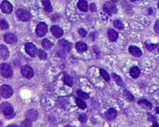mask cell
Here are the masks:
<instances>
[{"instance_id":"d4e9b609","label":"cell","mask_w":159,"mask_h":127,"mask_svg":"<svg viewBox=\"0 0 159 127\" xmlns=\"http://www.w3.org/2000/svg\"><path fill=\"white\" fill-rule=\"evenodd\" d=\"M124 96L128 101L134 102L135 101V98L132 94L127 90H125L123 92Z\"/></svg>"},{"instance_id":"4fadbf2b","label":"cell","mask_w":159,"mask_h":127,"mask_svg":"<svg viewBox=\"0 0 159 127\" xmlns=\"http://www.w3.org/2000/svg\"><path fill=\"white\" fill-rule=\"evenodd\" d=\"M39 114L38 112L35 109H31L29 110L26 113V118L31 121H36V120L38 118Z\"/></svg>"},{"instance_id":"8992f818","label":"cell","mask_w":159,"mask_h":127,"mask_svg":"<svg viewBox=\"0 0 159 127\" xmlns=\"http://www.w3.org/2000/svg\"><path fill=\"white\" fill-rule=\"evenodd\" d=\"M48 31V28L45 22H40L36 28V33L37 36L43 37L45 36Z\"/></svg>"},{"instance_id":"603a6c76","label":"cell","mask_w":159,"mask_h":127,"mask_svg":"<svg viewBox=\"0 0 159 127\" xmlns=\"http://www.w3.org/2000/svg\"><path fill=\"white\" fill-rule=\"evenodd\" d=\"M111 76H112V78L114 79L115 82H116V83L118 86H122V87H124L125 86L124 83V82H123L122 79L116 73H112L111 74Z\"/></svg>"},{"instance_id":"8fae6325","label":"cell","mask_w":159,"mask_h":127,"mask_svg":"<svg viewBox=\"0 0 159 127\" xmlns=\"http://www.w3.org/2000/svg\"><path fill=\"white\" fill-rule=\"evenodd\" d=\"M4 40L5 42H6L8 44L13 45L17 43L18 41L17 37H16L15 34L12 33H6L4 36Z\"/></svg>"},{"instance_id":"ba28073f","label":"cell","mask_w":159,"mask_h":127,"mask_svg":"<svg viewBox=\"0 0 159 127\" xmlns=\"http://www.w3.org/2000/svg\"><path fill=\"white\" fill-rule=\"evenodd\" d=\"M21 74L25 78L31 79L33 76V69L28 65H25L21 68Z\"/></svg>"},{"instance_id":"e575fe53","label":"cell","mask_w":159,"mask_h":127,"mask_svg":"<svg viewBox=\"0 0 159 127\" xmlns=\"http://www.w3.org/2000/svg\"><path fill=\"white\" fill-rule=\"evenodd\" d=\"M87 116L85 114H81L79 115V117H78V119L82 123H84L87 121Z\"/></svg>"},{"instance_id":"52a82bcc","label":"cell","mask_w":159,"mask_h":127,"mask_svg":"<svg viewBox=\"0 0 159 127\" xmlns=\"http://www.w3.org/2000/svg\"><path fill=\"white\" fill-rule=\"evenodd\" d=\"M24 49L27 54L29 55L31 57H35L37 54L36 46L31 42L26 43L24 46Z\"/></svg>"},{"instance_id":"277c9868","label":"cell","mask_w":159,"mask_h":127,"mask_svg":"<svg viewBox=\"0 0 159 127\" xmlns=\"http://www.w3.org/2000/svg\"><path fill=\"white\" fill-rule=\"evenodd\" d=\"M15 14H16L17 17L20 20L24 21V22L29 20L30 18H31V14L29 12H28L26 10L21 9H18L16 11Z\"/></svg>"},{"instance_id":"f546056e","label":"cell","mask_w":159,"mask_h":127,"mask_svg":"<svg viewBox=\"0 0 159 127\" xmlns=\"http://www.w3.org/2000/svg\"><path fill=\"white\" fill-rule=\"evenodd\" d=\"M100 73L101 74V75L102 76V77L103 79H105L106 82H109L110 79V76L109 75L108 73L105 70L102 69V68H101L100 69Z\"/></svg>"},{"instance_id":"e0dca14e","label":"cell","mask_w":159,"mask_h":127,"mask_svg":"<svg viewBox=\"0 0 159 127\" xmlns=\"http://www.w3.org/2000/svg\"><path fill=\"white\" fill-rule=\"evenodd\" d=\"M117 112L115 109L110 108L106 113V117L108 121L114 120L117 117Z\"/></svg>"},{"instance_id":"f35d334b","label":"cell","mask_w":159,"mask_h":127,"mask_svg":"<svg viewBox=\"0 0 159 127\" xmlns=\"http://www.w3.org/2000/svg\"><path fill=\"white\" fill-rule=\"evenodd\" d=\"M152 126L153 127H156V126H157V127H158L159 126V125L158 124L156 123V121H153V125H152Z\"/></svg>"},{"instance_id":"d590c367","label":"cell","mask_w":159,"mask_h":127,"mask_svg":"<svg viewBox=\"0 0 159 127\" xmlns=\"http://www.w3.org/2000/svg\"><path fill=\"white\" fill-rule=\"evenodd\" d=\"M154 30L157 34H159V20H156L154 26Z\"/></svg>"},{"instance_id":"f6af8a7d","label":"cell","mask_w":159,"mask_h":127,"mask_svg":"<svg viewBox=\"0 0 159 127\" xmlns=\"http://www.w3.org/2000/svg\"><path fill=\"white\" fill-rule=\"evenodd\" d=\"M158 52H159V47H158Z\"/></svg>"},{"instance_id":"484cf974","label":"cell","mask_w":159,"mask_h":127,"mask_svg":"<svg viewBox=\"0 0 159 127\" xmlns=\"http://www.w3.org/2000/svg\"><path fill=\"white\" fill-rule=\"evenodd\" d=\"M145 48L147 49L148 51L152 52L157 48L158 45L153 44L152 43H150V42H148V41H146L145 42Z\"/></svg>"},{"instance_id":"30bf717a","label":"cell","mask_w":159,"mask_h":127,"mask_svg":"<svg viewBox=\"0 0 159 127\" xmlns=\"http://www.w3.org/2000/svg\"><path fill=\"white\" fill-rule=\"evenodd\" d=\"M1 9L2 12L5 14H10L13 10V6L9 1L4 0L1 3Z\"/></svg>"},{"instance_id":"4316f807","label":"cell","mask_w":159,"mask_h":127,"mask_svg":"<svg viewBox=\"0 0 159 127\" xmlns=\"http://www.w3.org/2000/svg\"><path fill=\"white\" fill-rule=\"evenodd\" d=\"M63 81L66 85L69 86H71L73 84V81L72 79V77L69 75H65L64 76Z\"/></svg>"},{"instance_id":"ee69618b","label":"cell","mask_w":159,"mask_h":127,"mask_svg":"<svg viewBox=\"0 0 159 127\" xmlns=\"http://www.w3.org/2000/svg\"><path fill=\"white\" fill-rule=\"evenodd\" d=\"M158 8L159 9V1L158 2Z\"/></svg>"},{"instance_id":"74e56055","label":"cell","mask_w":159,"mask_h":127,"mask_svg":"<svg viewBox=\"0 0 159 127\" xmlns=\"http://www.w3.org/2000/svg\"><path fill=\"white\" fill-rule=\"evenodd\" d=\"M90 11L91 12H94L97 11V6L94 3H91L90 6Z\"/></svg>"},{"instance_id":"6da1fadb","label":"cell","mask_w":159,"mask_h":127,"mask_svg":"<svg viewBox=\"0 0 159 127\" xmlns=\"http://www.w3.org/2000/svg\"><path fill=\"white\" fill-rule=\"evenodd\" d=\"M0 70L1 75L6 79L11 78L13 75V72L12 67L8 64L3 63L1 64Z\"/></svg>"},{"instance_id":"2e32d148","label":"cell","mask_w":159,"mask_h":127,"mask_svg":"<svg viewBox=\"0 0 159 127\" xmlns=\"http://www.w3.org/2000/svg\"><path fill=\"white\" fill-rule=\"evenodd\" d=\"M0 55H1V59L5 60L9 58V56H10V52L9 51V49L6 46L3 45H1Z\"/></svg>"},{"instance_id":"1f68e13d","label":"cell","mask_w":159,"mask_h":127,"mask_svg":"<svg viewBox=\"0 0 159 127\" xmlns=\"http://www.w3.org/2000/svg\"><path fill=\"white\" fill-rule=\"evenodd\" d=\"M37 55L40 59H46L47 58L46 52L42 49H39L37 51Z\"/></svg>"},{"instance_id":"7402d4cb","label":"cell","mask_w":159,"mask_h":127,"mask_svg":"<svg viewBox=\"0 0 159 127\" xmlns=\"http://www.w3.org/2000/svg\"><path fill=\"white\" fill-rule=\"evenodd\" d=\"M42 47L46 50H49L52 48V47L54 45V43L50 40L45 38L42 40Z\"/></svg>"},{"instance_id":"ffe728a7","label":"cell","mask_w":159,"mask_h":127,"mask_svg":"<svg viewBox=\"0 0 159 127\" xmlns=\"http://www.w3.org/2000/svg\"><path fill=\"white\" fill-rule=\"evenodd\" d=\"M75 48L77 51L80 52H85L87 50V46L85 43L82 41L77 42L75 45Z\"/></svg>"},{"instance_id":"5bb4252c","label":"cell","mask_w":159,"mask_h":127,"mask_svg":"<svg viewBox=\"0 0 159 127\" xmlns=\"http://www.w3.org/2000/svg\"><path fill=\"white\" fill-rule=\"evenodd\" d=\"M128 52L133 56L135 57H140L142 55L141 49L135 46H130L128 48Z\"/></svg>"},{"instance_id":"d6a6232c","label":"cell","mask_w":159,"mask_h":127,"mask_svg":"<svg viewBox=\"0 0 159 127\" xmlns=\"http://www.w3.org/2000/svg\"><path fill=\"white\" fill-rule=\"evenodd\" d=\"M0 27L2 30H4L8 29L9 28V25L7 21L4 19L1 20V23H0Z\"/></svg>"},{"instance_id":"ab89813d","label":"cell","mask_w":159,"mask_h":127,"mask_svg":"<svg viewBox=\"0 0 159 127\" xmlns=\"http://www.w3.org/2000/svg\"><path fill=\"white\" fill-rule=\"evenodd\" d=\"M156 113L159 115V106H158L156 108Z\"/></svg>"},{"instance_id":"7c38bea8","label":"cell","mask_w":159,"mask_h":127,"mask_svg":"<svg viewBox=\"0 0 159 127\" xmlns=\"http://www.w3.org/2000/svg\"><path fill=\"white\" fill-rule=\"evenodd\" d=\"M51 31L53 35L56 38H60L63 35V31L58 26L54 25L51 28Z\"/></svg>"},{"instance_id":"d6986e66","label":"cell","mask_w":159,"mask_h":127,"mask_svg":"<svg viewBox=\"0 0 159 127\" xmlns=\"http://www.w3.org/2000/svg\"><path fill=\"white\" fill-rule=\"evenodd\" d=\"M140 70L138 67H133L129 70V75L134 79H137L140 76Z\"/></svg>"},{"instance_id":"5b68a950","label":"cell","mask_w":159,"mask_h":127,"mask_svg":"<svg viewBox=\"0 0 159 127\" xmlns=\"http://www.w3.org/2000/svg\"><path fill=\"white\" fill-rule=\"evenodd\" d=\"M1 111L6 116L11 115L13 112V108L10 103L4 102L1 104Z\"/></svg>"},{"instance_id":"8d00e7d4","label":"cell","mask_w":159,"mask_h":127,"mask_svg":"<svg viewBox=\"0 0 159 127\" xmlns=\"http://www.w3.org/2000/svg\"><path fill=\"white\" fill-rule=\"evenodd\" d=\"M78 33H79L81 36L82 37H85L86 36L87 34V32L85 29L82 28V29H80L78 31Z\"/></svg>"},{"instance_id":"9a60e30c","label":"cell","mask_w":159,"mask_h":127,"mask_svg":"<svg viewBox=\"0 0 159 127\" xmlns=\"http://www.w3.org/2000/svg\"><path fill=\"white\" fill-rule=\"evenodd\" d=\"M137 104L142 109L147 110H151L153 108L152 104L146 99H141V100H139L137 102Z\"/></svg>"},{"instance_id":"b9f144b4","label":"cell","mask_w":159,"mask_h":127,"mask_svg":"<svg viewBox=\"0 0 159 127\" xmlns=\"http://www.w3.org/2000/svg\"><path fill=\"white\" fill-rule=\"evenodd\" d=\"M12 126H17V127H18V126H17V125H15V124H12V125H9L8 127H12Z\"/></svg>"},{"instance_id":"7a4b0ae2","label":"cell","mask_w":159,"mask_h":127,"mask_svg":"<svg viewBox=\"0 0 159 127\" xmlns=\"http://www.w3.org/2000/svg\"><path fill=\"white\" fill-rule=\"evenodd\" d=\"M103 10L108 15H113L116 14L117 8L114 3L110 2H106L103 6Z\"/></svg>"},{"instance_id":"f1b7e54d","label":"cell","mask_w":159,"mask_h":127,"mask_svg":"<svg viewBox=\"0 0 159 127\" xmlns=\"http://www.w3.org/2000/svg\"><path fill=\"white\" fill-rule=\"evenodd\" d=\"M113 24H114V26L115 27L119 30H123L124 28V26L123 22L119 20H115Z\"/></svg>"},{"instance_id":"44dd1931","label":"cell","mask_w":159,"mask_h":127,"mask_svg":"<svg viewBox=\"0 0 159 127\" xmlns=\"http://www.w3.org/2000/svg\"><path fill=\"white\" fill-rule=\"evenodd\" d=\"M78 7L81 11L87 12L88 10L87 2L85 0H80L78 3Z\"/></svg>"},{"instance_id":"9c48e42d","label":"cell","mask_w":159,"mask_h":127,"mask_svg":"<svg viewBox=\"0 0 159 127\" xmlns=\"http://www.w3.org/2000/svg\"><path fill=\"white\" fill-rule=\"evenodd\" d=\"M60 50L64 52H69L71 50L72 44L65 39H60L58 41Z\"/></svg>"},{"instance_id":"836d02e7","label":"cell","mask_w":159,"mask_h":127,"mask_svg":"<svg viewBox=\"0 0 159 127\" xmlns=\"http://www.w3.org/2000/svg\"><path fill=\"white\" fill-rule=\"evenodd\" d=\"M31 122L32 121H30V120L26 119V120L22 122L21 126V127H31L32 126Z\"/></svg>"},{"instance_id":"3957f363","label":"cell","mask_w":159,"mask_h":127,"mask_svg":"<svg viewBox=\"0 0 159 127\" xmlns=\"http://www.w3.org/2000/svg\"><path fill=\"white\" fill-rule=\"evenodd\" d=\"M0 93L1 96L2 97L5 99H9L13 94V90L11 86L8 85H3L1 86Z\"/></svg>"},{"instance_id":"83f0119b","label":"cell","mask_w":159,"mask_h":127,"mask_svg":"<svg viewBox=\"0 0 159 127\" xmlns=\"http://www.w3.org/2000/svg\"><path fill=\"white\" fill-rule=\"evenodd\" d=\"M75 102L77 104V106H78L80 109L84 110L87 108V105L83 100H81L79 98H76L75 99Z\"/></svg>"},{"instance_id":"4dcf8cb0","label":"cell","mask_w":159,"mask_h":127,"mask_svg":"<svg viewBox=\"0 0 159 127\" xmlns=\"http://www.w3.org/2000/svg\"><path fill=\"white\" fill-rule=\"evenodd\" d=\"M76 94L79 97L83 99L84 100H87L89 98V96L87 93L83 92L81 90H78L76 91Z\"/></svg>"},{"instance_id":"cb8c5ba5","label":"cell","mask_w":159,"mask_h":127,"mask_svg":"<svg viewBox=\"0 0 159 127\" xmlns=\"http://www.w3.org/2000/svg\"><path fill=\"white\" fill-rule=\"evenodd\" d=\"M43 6H44V9L46 11L51 12L52 11V6L51 2L49 0H41Z\"/></svg>"},{"instance_id":"60d3db41","label":"cell","mask_w":159,"mask_h":127,"mask_svg":"<svg viewBox=\"0 0 159 127\" xmlns=\"http://www.w3.org/2000/svg\"><path fill=\"white\" fill-rule=\"evenodd\" d=\"M111 2L113 3H117L119 1V0H111Z\"/></svg>"},{"instance_id":"ac0fdd59","label":"cell","mask_w":159,"mask_h":127,"mask_svg":"<svg viewBox=\"0 0 159 127\" xmlns=\"http://www.w3.org/2000/svg\"><path fill=\"white\" fill-rule=\"evenodd\" d=\"M107 34H108V38L111 42H114L115 41H116L118 37V34L116 31L111 29H109L107 32Z\"/></svg>"},{"instance_id":"7bdbcfd3","label":"cell","mask_w":159,"mask_h":127,"mask_svg":"<svg viewBox=\"0 0 159 127\" xmlns=\"http://www.w3.org/2000/svg\"><path fill=\"white\" fill-rule=\"evenodd\" d=\"M136 1H137V0H130V1L132 2H135Z\"/></svg>"}]
</instances>
